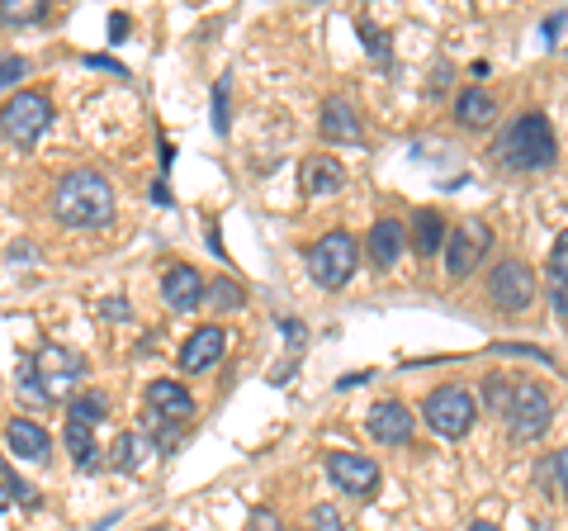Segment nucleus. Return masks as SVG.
Returning a JSON list of instances; mask_svg holds the SVG:
<instances>
[{
  "instance_id": "27",
  "label": "nucleus",
  "mask_w": 568,
  "mask_h": 531,
  "mask_svg": "<svg viewBox=\"0 0 568 531\" xmlns=\"http://www.w3.org/2000/svg\"><path fill=\"white\" fill-rule=\"evenodd\" d=\"M213 133H233V77H219V86H213Z\"/></svg>"
},
{
  "instance_id": "42",
  "label": "nucleus",
  "mask_w": 568,
  "mask_h": 531,
  "mask_svg": "<svg viewBox=\"0 0 568 531\" xmlns=\"http://www.w3.org/2000/svg\"><path fill=\"white\" fill-rule=\"evenodd\" d=\"M450 86V67H436V77H432V96H440Z\"/></svg>"
},
{
  "instance_id": "25",
  "label": "nucleus",
  "mask_w": 568,
  "mask_h": 531,
  "mask_svg": "<svg viewBox=\"0 0 568 531\" xmlns=\"http://www.w3.org/2000/svg\"><path fill=\"white\" fill-rule=\"evenodd\" d=\"M204 294H209V309H213V313H237V309H246V290L237 285L233 275H219V280H209V285H204Z\"/></svg>"
},
{
  "instance_id": "30",
  "label": "nucleus",
  "mask_w": 568,
  "mask_h": 531,
  "mask_svg": "<svg viewBox=\"0 0 568 531\" xmlns=\"http://www.w3.org/2000/svg\"><path fill=\"white\" fill-rule=\"evenodd\" d=\"M511 380L517 375H488L484 380V399H488V409L503 418V409H507V399H511Z\"/></svg>"
},
{
  "instance_id": "40",
  "label": "nucleus",
  "mask_w": 568,
  "mask_h": 531,
  "mask_svg": "<svg viewBox=\"0 0 568 531\" xmlns=\"http://www.w3.org/2000/svg\"><path fill=\"white\" fill-rule=\"evenodd\" d=\"M123 33H129V14H110V43H123Z\"/></svg>"
},
{
  "instance_id": "19",
  "label": "nucleus",
  "mask_w": 568,
  "mask_h": 531,
  "mask_svg": "<svg viewBox=\"0 0 568 531\" xmlns=\"http://www.w3.org/2000/svg\"><path fill=\"white\" fill-rule=\"evenodd\" d=\"M440 242H446V219H440V209H417L413 223H407V247L432 261L440 252Z\"/></svg>"
},
{
  "instance_id": "33",
  "label": "nucleus",
  "mask_w": 568,
  "mask_h": 531,
  "mask_svg": "<svg viewBox=\"0 0 568 531\" xmlns=\"http://www.w3.org/2000/svg\"><path fill=\"white\" fill-rule=\"evenodd\" d=\"M308 531H346V522H342V512H336L332 503H317L308 512Z\"/></svg>"
},
{
  "instance_id": "10",
  "label": "nucleus",
  "mask_w": 568,
  "mask_h": 531,
  "mask_svg": "<svg viewBox=\"0 0 568 531\" xmlns=\"http://www.w3.org/2000/svg\"><path fill=\"white\" fill-rule=\"evenodd\" d=\"M327 480L351 493V499H375L379 493V465L369 455H355V451H327Z\"/></svg>"
},
{
  "instance_id": "13",
  "label": "nucleus",
  "mask_w": 568,
  "mask_h": 531,
  "mask_svg": "<svg viewBox=\"0 0 568 531\" xmlns=\"http://www.w3.org/2000/svg\"><path fill=\"white\" fill-rule=\"evenodd\" d=\"M162 299L171 304V313H194L204 304V275L194 271V266H171L162 275Z\"/></svg>"
},
{
  "instance_id": "29",
  "label": "nucleus",
  "mask_w": 568,
  "mask_h": 531,
  "mask_svg": "<svg viewBox=\"0 0 568 531\" xmlns=\"http://www.w3.org/2000/svg\"><path fill=\"white\" fill-rule=\"evenodd\" d=\"M355 33H361V43H365V52L375 62H388V33L375 24V20H355Z\"/></svg>"
},
{
  "instance_id": "11",
  "label": "nucleus",
  "mask_w": 568,
  "mask_h": 531,
  "mask_svg": "<svg viewBox=\"0 0 568 531\" xmlns=\"http://www.w3.org/2000/svg\"><path fill=\"white\" fill-rule=\"evenodd\" d=\"M365 432L379 441V447H407L417 432V422H413V409H407L403 399H379V403H369V413H365Z\"/></svg>"
},
{
  "instance_id": "32",
  "label": "nucleus",
  "mask_w": 568,
  "mask_h": 531,
  "mask_svg": "<svg viewBox=\"0 0 568 531\" xmlns=\"http://www.w3.org/2000/svg\"><path fill=\"white\" fill-rule=\"evenodd\" d=\"M29 77V62L20 58V52H6L0 58V91H10V86H20Z\"/></svg>"
},
{
  "instance_id": "6",
  "label": "nucleus",
  "mask_w": 568,
  "mask_h": 531,
  "mask_svg": "<svg viewBox=\"0 0 568 531\" xmlns=\"http://www.w3.org/2000/svg\"><path fill=\"white\" fill-rule=\"evenodd\" d=\"M48 129H52V100L43 91H20L0 104V133L14 148H33Z\"/></svg>"
},
{
  "instance_id": "21",
  "label": "nucleus",
  "mask_w": 568,
  "mask_h": 531,
  "mask_svg": "<svg viewBox=\"0 0 568 531\" xmlns=\"http://www.w3.org/2000/svg\"><path fill=\"white\" fill-rule=\"evenodd\" d=\"M455 119L465 123V129H488V123L497 119V100L484 91V86H465L455 100Z\"/></svg>"
},
{
  "instance_id": "41",
  "label": "nucleus",
  "mask_w": 568,
  "mask_h": 531,
  "mask_svg": "<svg viewBox=\"0 0 568 531\" xmlns=\"http://www.w3.org/2000/svg\"><path fill=\"white\" fill-rule=\"evenodd\" d=\"M204 242L213 247V257H227V252H223V238H219V223H213V219H209V233H204Z\"/></svg>"
},
{
  "instance_id": "12",
  "label": "nucleus",
  "mask_w": 568,
  "mask_h": 531,
  "mask_svg": "<svg viewBox=\"0 0 568 531\" xmlns=\"http://www.w3.org/2000/svg\"><path fill=\"white\" fill-rule=\"evenodd\" d=\"M317 133H323V143H361L365 123L346 96H327L323 110H317Z\"/></svg>"
},
{
  "instance_id": "3",
  "label": "nucleus",
  "mask_w": 568,
  "mask_h": 531,
  "mask_svg": "<svg viewBox=\"0 0 568 531\" xmlns=\"http://www.w3.org/2000/svg\"><path fill=\"white\" fill-rule=\"evenodd\" d=\"M503 422L511 441H540L549 432V422H555V399H549V389L536 384V380H511V399L503 409Z\"/></svg>"
},
{
  "instance_id": "17",
  "label": "nucleus",
  "mask_w": 568,
  "mask_h": 531,
  "mask_svg": "<svg viewBox=\"0 0 568 531\" xmlns=\"http://www.w3.org/2000/svg\"><path fill=\"white\" fill-rule=\"evenodd\" d=\"M365 252L375 266H398V257L407 252V228L398 219H375V228L365 233Z\"/></svg>"
},
{
  "instance_id": "14",
  "label": "nucleus",
  "mask_w": 568,
  "mask_h": 531,
  "mask_svg": "<svg viewBox=\"0 0 568 531\" xmlns=\"http://www.w3.org/2000/svg\"><path fill=\"white\" fill-rule=\"evenodd\" d=\"M223 351H227V332L219 323H209V328H194L185 347H181V370H209V365H219L223 361Z\"/></svg>"
},
{
  "instance_id": "34",
  "label": "nucleus",
  "mask_w": 568,
  "mask_h": 531,
  "mask_svg": "<svg viewBox=\"0 0 568 531\" xmlns=\"http://www.w3.org/2000/svg\"><path fill=\"white\" fill-rule=\"evenodd\" d=\"M493 351H503V357H530V361H540V365H559L549 351L530 347V342H493Z\"/></svg>"
},
{
  "instance_id": "38",
  "label": "nucleus",
  "mask_w": 568,
  "mask_h": 531,
  "mask_svg": "<svg viewBox=\"0 0 568 531\" xmlns=\"http://www.w3.org/2000/svg\"><path fill=\"white\" fill-rule=\"evenodd\" d=\"M280 332H284V342H290V347H304L308 342V328L298 323V318H280Z\"/></svg>"
},
{
  "instance_id": "18",
  "label": "nucleus",
  "mask_w": 568,
  "mask_h": 531,
  "mask_svg": "<svg viewBox=\"0 0 568 531\" xmlns=\"http://www.w3.org/2000/svg\"><path fill=\"white\" fill-rule=\"evenodd\" d=\"M6 447L20 460H39V465H43V460L52 455V437L33 418H10L6 422Z\"/></svg>"
},
{
  "instance_id": "28",
  "label": "nucleus",
  "mask_w": 568,
  "mask_h": 531,
  "mask_svg": "<svg viewBox=\"0 0 568 531\" xmlns=\"http://www.w3.org/2000/svg\"><path fill=\"white\" fill-rule=\"evenodd\" d=\"M564 451H555V455H545L540 460V470H536V480H540V489L549 493V499H564Z\"/></svg>"
},
{
  "instance_id": "4",
  "label": "nucleus",
  "mask_w": 568,
  "mask_h": 531,
  "mask_svg": "<svg viewBox=\"0 0 568 531\" xmlns=\"http://www.w3.org/2000/svg\"><path fill=\"white\" fill-rule=\"evenodd\" d=\"M474 418H478V399H474V389H465V384H440V389H432V394L422 399V422L436 437H446V441L469 437Z\"/></svg>"
},
{
  "instance_id": "23",
  "label": "nucleus",
  "mask_w": 568,
  "mask_h": 531,
  "mask_svg": "<svg viewBox=\"0 0 568 531\" xmlns=\"http://www.w3.org/2000/svg\"><path fill=\"white\" fill-rule=\"evenodd\" d=\"M568 238L559 233L555 238V247H549V309H555V318H564L568 309Z\"/></svg>"
},
{
  "instance_id": "5",
  "label": "nucleus",
  "mask_w": 568,
  "mask_h": 531,
  "mask_svg": "<svg viewBox=\"0 0 568 531\" xmlns=\"http://www.w3.org/2000/svg\"><path fill=\"white\" fill-rule=\"evenodd\" d=\"M355 266H361V247H355L346 228H332V233H323L308 247V271L323 290H346Z\"/></svg>"
},
{
  "instance_id": "36",
  "label": "nucleus",
  "mask_w": 568,
  "mask_h": 531,
  "mask_svg": "<svg viewBox=\"0 0 568 531\" xmlns=\"http://www.w3.org/2000/svg\"><path fill=\"white\" fill-rule=\"evenodd\" d=\"M85 67H95V72H114V77H129V67H123L119 58H110V52H85Z\"/></svg>"
},
{
  "instance_id": "2",
  "label": "nucleus",
  "mask_w": 568,
  "mask_h": 531,
  "mask_svg": "<svg viewBox=\"0 0 568 531\" xmlns=\"http://www.w3.org/2000/svg\"><path fill=\"white\" fill-rule=\"evenodd\" d=\"M497 162L507 171H549L559 162V138L540 110L517 114L497 138Z\"/></svg>"
},
{
  "instance_id": "16",
  "label": "nucleus",
  "mask_w": 568,
  "mask_h": 531,
  "mask_svg": "<svg viewBox=\"0 0 568 531\" xmlns=\"http://www.w3.org/2000/svg\"><path fill=\"white\" fill-rule=\"evenodd\" d=\"M298 181H304V194H313V200H332V194H342L346 186V171L336 157H304V171H298Z\"/></svg>"
},
{
  "instance_id": "44",
  "label": "nucleus",
  "mask_w": 568,
  "mask_h": 531,
  "mask_svg": "<svg viewBox=\"0 0 568 531\" xmlns=\"http://www.w3.org/2000/svg\"><path fill=\"white\" fill-rule=\"evenodd\" d=\"M152 200H156V204H171V194H166V181H156V186H152Z\"/></svg>"
},
{
  "instance_id": "20",
  "label": "nucleus",
  "mask_w": 568,
  "mask_h": 531,
  "mask_svg": "<svg viewBox=\"0 0 568 531\" xmlns=\"http://www.w3.org/2000/svg\"><path fill=\"white\" fill-rule=\"evenodd\" d=\"M62 447H67L71 460H77V470H81V474L104 470V451L95 447V432H91V428H81V422H67V428H62Z\"/></svg>"
},
{
  "instance_id": "7",
  "label": "nucleus",
  "mask_w": 568,
  "mask_h": 531,
  "mask_svg": "<svg viewBox=\"0 0 568 531\" xmlns=\"http://www.w3.org/2000/svg\"><path fill=\"white\" fill-rule=\"evenodd\" d=\"M493 247V228L484 219H465L446 228V242H440V252H446V275L450 280H465L469 271H478V261L488 257Z\"/></svg>"
},
{
  "instance_id": "31",
  "label": "nucleus",
  "mask_w": 568,
  "mask_h": 531,
  "mask_svg": "<svg viewBox=\"0 0 568 531\" xmlns=\"http://www.w3.org/2000/svg\"><path fill=\"white\" fill-rule=\"evenodd\" d=\"M0 484H6V493H10V503H14V499H20V503H29V508H33V503H39V493H33V484H24V480H20V474H14L10 465H0Z\"/></svg>"
},
{
  "instance_id": "45",
  "label": "nucleus",
  "mask_w": 568,
  "mask_h": 531,
  "mask_svg": "<svg viewBox=\"0 0 568 531\" xmlns=\"http://www.w3.org/2000/svg\"><path fill=\"white\" fill-rule=\"evenodd\" d=\"M469 531H503V527H493V522H474Z\"/></svg>"
},
{
  "instance_id": "15",
  "label": "nucleus",
  "mask_w": 568,
  "mask_h": 531,
  "mask_svg": "<svg viewBox=\"0 0 568 531\" xmlns=\"http://www.w3.org/2000/svg\"><path fill=\"white\" fill-rule=\"evenodd\" d=\"M148 413L166 418V422H190L194 418V399L181 380H152L148 384Z\"/></svg>"
},
{
  "instance_id": "46",
  "label": "nucleus",
  "mask_w": 568,
  "mask_h": 531,
  "mask_svg": "<svg viewBox=\"0 0 568 531\" xmlns=\"http://www.w3.org/2000/svg\"><path fill=\"white\" fill-rule=\"evenodd\" d=\"M10 508V493H6V484H0V512H6Z\"/></svg>"
},
{
  "instance_id": "35",
  "label": "nucleus",
  "mask_w": 568,
  "mask_h": 531,
  "mask_svg": "<svg viewBox=\"0 0 568 531\" xmlns=\"http://www.w3.org/2000/svg\"><path fill=\"white\" fill-rule=\"evenodd\" d=\"M246 522H252V531H284V518H280L275 508H265V503H256Z\"/></svg>"
},
{
  "instance_id": "26",
  "label": "nucleus",
  "mask_w": 568,
  "mask_h": 531,
  "mask_svg": "<svg viewBox=\"0 0 568 531\" xmlns=\"http://www.w3.org/2000/svg\"><path fill=\"white\" fill-rule=\"evenodd\" d=\"M48 20V0H0V24L6 29H24Z\"/></svg>"
},
{
  "instance_id": "24",
  "label": "nucleus",
  "mask_w": 568,
  "mask_h": 531,
  "mask_svg": "<svg viewBox=\"0 0 568 531\" xmlns=\"http://www.w3.org/2000/svg\"><path fill=\"white\" fill-rule=\"evenodd\" d=\"M110 418V399L95 394V389H85V394H71L67 399V422H81V428H100V422Z\"/></svg>"
},
{
  "instance_id": "22",
  "label": "nucleus",
  "mask_w": 568,
  "mask_h": 531,
  "mask_svg": "<svg viewBox=\"0 0 568 531\" xmlns=\"http://www.w3.org/2000/svg\"><path fill=\"white\" fill-rule=\"evenodd\" d=\"M152 451H156L152 437H142V432H119L110 455H114V470H119V474H138V470L152 460Z\"/></svg>"
},
{
  "instance_id": "39",
  "label": "nucleus",
  "mask_w": 568,
  "mask_h": 531,
  "mask_svg": "<svg viewBox=\"0 0 568 531\" xmlns=\"http://www.w3.org/2000/svg\"><path fill=\"white\" fill-rule=\"evenodd\" d=\"M559 39H564V10H555V14L545 20V43L559 48Z\"/></svg>"
},
{
  "instance_id": "1",
  "label": "nucleus",
  "mask_w": 568,
  "mask_h": 531,
  "mask_svg": "<svg viewBox=\"0 0 568 531\" xmlns=\"http://www.w3.org/2000/svg\"><path fill=\"white\" fill-rule=\"evenodd\" d=\"M52 214L67 228H110L114 223V186L104 171H67L52 190Z\"/></svg>"
},
{
  "instance_id": "43",
  "label": "nucleus",
  "mask_w": 568,
  "mask_h": 531,
  "mask_svg": "<svg viewBox=\"0 0 568 531\" xmlns=\"http://www.w3.org/2000/svg\"><path fill=\"white\" fill-rule=\"evenodd\" d=\"M29 257H33L29 242H14V247H10V261H29Z\"/></svg>"
},
{
  "instance_id": "9",
  "label": "nucleus",
  "mask_w": 568,
  "mask_h": 531,
  "mask_svg": "<svg viewBox=\"0 0 568 531\" xmlns=\"http://www.w3.org/2000/svg\"><path fill=\"white\" fill-rule=\"evenodd\" d=\"M33 375H39L43 399H67L71 384H81V375H85V357L71 347H43L39 357H33Z\"/></svg>"
},
{
  "instance_id": "37",
  "label": "nucleus",
  "mask_w": 568,
  "mask_h": 531,
  "mask_svg": "<svg viewBox=\"0 0 568 531\" xmlns=\"http://www.w3.org/2000/svg\"><path fill=\"white\" fill-rule=\"evenodd\" d=\"M100 313L110 318V323H129V299H123V294H110V299L100 304Z\"/></svg>"
},
{
  "instance_id": "47",
  "label": "nucleus",
  "mask_w": 568,
  "mask_h": 531,
  "mask_svg": "<svg viewBox=\"0 0 568 531\" xmlns=\"http://www.w3.org/2000/svg\"><path fill=\"white\" fill-rule=\"evenodd\" d=\"M152 531H166V527H152Z\"/></svg>"
},
{
  "instance_id": "8",
  "label": "nucleus",
  "mask_w": 568,
  "mask_h": 531,
  "mask_svg": "<svg viewBox=\"0 0 568 531\" xmlns=\"http://www.w3.org/2000/svg\"><path fill=\"white\" fill-rule=\"evenodd\" d=\"M530 299H536V275H530L526 261L507 257L488 271V304L497 313H526Z\"/></svg>"
}]
</instances>
